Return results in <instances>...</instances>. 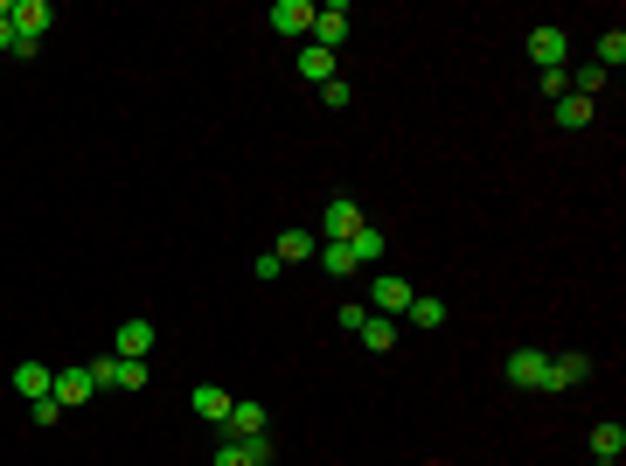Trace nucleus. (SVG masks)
I'll return each instance as SVG.
<instances>
[{"label":"nucleus","mask_w":626,"mask_h":466,"mask_svg":"<svg viewBox=\"0 0 626 466\" xmlns=\"http://www.w3.org/2000/svg\"><path fill=\"white\" fill-rule=\"evenodd\" d=\"M0 49H14V0H0Z\"/></svg>","instance_id":"c756f323"},{"label":"nucleus","mask_w":626,"mask_h":466,"mask_svg":"<svg viewBox=\"0 0 626 466\" xmlns=\"http://www.w3.org/2000/svg\"><path fill=\"white\" fill-rule=\"evenodd\" d=\"M49 390H56V369H49V362H14V397L42 404Z\"/></svg>","instance_id":"423d86ee"},{"label":"nucleus","mask_w":626,"mask_h":466,"mask_svg":"<svg viewBox=\"0 0 626 466\" xmlns=\"http://www.w3.org/2000/svg\"><path fill=\"white\" fill-rule=\"evenodd\" d=\"M564 77H571V98H599V91L613 84V77H606L599 63H585V70H564Z\"/></svg>","instance_id":"a211bd4d"},{"label":"nucleus","mask_w":626,"mask_h":466,"mask_svg":"<svg viewBox=\"0 0 626 466\" xmlns=\"http://www.w3.org/2000/svg\"><path fill=\"white\" fill-rule=\"evenodd\" d=\"M543 369H550V355H543V348H515V355L501 362V376H508L515 390H543Z\"/></svg>","instance_id":"7ed1b4c3"},{"label":"nucleus","mask_w":626,"mask_h":466,"mask_svg":"<svg viewBox=\"0 0 626 466\" xmlns=\"http://www.w3.org/2000/svg\"><path fill=\"white\" fill-rule=\"evenodd\" d=\"M411 300H418V293H411V279H397V272H383V279L369 286V307L383 313V320H397V313H411Z\"/></svg>","instance_id":"f03ea898"},{"label":"nucleus","mask_w":626,"mask_h":466,"mask_svg":"<svg viewBox=\"0 0 626 466\" xmlns=\"http://www.w3.org/2000/svg\"><path fill=\"white\" fill-rule=\"evenodd\" d=\"M91 397H98L91 369H84V362H63V369H56V404H63V411H77V404H91Z\"/></svg>","instance_id":"20e7f679"},{"label":"nucleus","mask_w":626,"mask_h":466,"mask_svg":"<svg viewBox=\"0 0 626 466\" xmlns=\"http://www.w3.org/2000/svg\"><path fill=\"white\" fill-rule=\"evenodd\" d=\"M557 126H592V98H557Z\"/></svg>","instance_id":"412c9836"},{"label":"nucleus","mask_w":626,"mask_h":466,"mask_svg":"<svg viewBox=\"0 0 626 466\" xmlns=\"http://www.w3.org/2000/svg\"><path fill=\"white\" fill-rule=\"evenodd\" d=\"M112 348H119L126 362H147V355H154V320H126V327L112 334Z\"/></svg>","instance_id":"9b49d317"},{"label":"nucleus","mask_w":626,"mask_h":466,"mask_svg":"<svg viewBox=\"0 0 626 466\" xmlns=\"http://www.w3.org/2000/svg\"><path fill=\"white\" fill-rule=\"evenodd\" d=\"M216 466H251V446H244V439H223V446H216Z\"/></svg>","instance_id":"a878e982"},{"label":"nucleus","mask_w":626,"mask_h":466,"mask_svg":"<svg viewBox=\"0 0 626 466\" xmlns=\"http://www.w3.org/2000/svg\"><path fill=\"white\" fill-rule=\"evenodd\" d=\"M564 49H571V42H564V28H536V35H529L536 70H564Z\"/></svg>","instance_id":"f8f14e48"},{"label":"nucleus","mask_w":626,"mask_h":466,"mask_svg":"<svg viewBox=\"0 0 626 466\" xmlns=\"http://www.w3.org/2000/svg\"><path fill=\"white\" fill-rule=\"evenodd\" d=\"M307 42H320V49H341V42H348V7H341V0H334V7H313Z\"/></svg>","instance_id":"6e6552de"},{"label":"nucleus","mask_w":626,"mask_h":466,"mask_svg":"<svg viewBox=\"0 0 626 466\" xmlns=\"http://www.w3.org/2000/svg\"><path fill=\"white\" fill-rule=\"evenodd\" d=\"M348 98H355V91H348L341 77H327V84H320V105H327V112H348Z\"/></svg>","instance_id":"393cba45"},{"label":"nucleus","mask_w":626,"mask_h":466,"mask_svg":"<svg viewBox=\"0 0 626 466\" xmlns=\"http://www.w3.org/2000/svg\"><path fill=\"white\" fill-rule=\"evenodd\" d=\"M599 466H620V460H599Z\"/></svg>","instance_id":"7c9ffc66"},{"label":"nucleus","mask_w":626,"mask_h":466,"mask_svg":"<svg viewBox=\"0 0 626 466\" xmlns=\"http://www.w3.org/2000/svg\"><path fill=\"white\" fill-rule=\"evenodd\" d=\"M28 418H35V425H56V418H63V404H56V390H49L42 404H28Z\"/></svg>","instance_id":"cd10ccee"},{"label":"nucleus","mask_w":626,"mask_h":466,"mask_svg":"<svg viewBox=\"0 0 626 466\" xmlns=\"http://www.w3.org/2000/svg\"><path fill=\"white\" fill-rule=\"evenodd\" d=\"M362 348H376V355H390V348H397V320H383V313H369V320H362Z\"/></svg>","instance_id":"dca6fc26"},{"label":"nucleus","mask_w":626,"mask_h":466,"mask_svg":"<svg viewBox=\"0 0 626 466\" xmlns=\"http://www.w3.org/2000/svg\"><path fill=\"white\" fill-rule=\"evenodd\" d=\"M258 432H265V404L258 397H237L230 418H223V439H258Z\"/></svg>","instance_id":"0eeeda50"},{"label":"nucleus","mask_w":626,"mask_h":466,"mask_svg":"<svg viewBox=\"0 0 626 466\" xmlns=\"http://www.w3.org/2000/svg\"><path fill=\"white\" fill-rule=\"evenodd\" d=\"M362 223H369V216H362L348 195H334V202H327V216H320V244H348Z\"/></svg>","instance_id":"f257e3e1"},{"label":"nucleus","mask_w":626,"mask_h":466,"mask_svg":"<svg viewBox=\"0 0 626 466\" xmlns=\"http://www.w3.org/2000/svg\"><path fill=\"white\" fill-rule=\"evenodd\" d=\"M362 320H369V307H362V300H348V307H341V327H348V334H362Z\"/></svg>","instance_id":"c85d7f7f"},{"label":"nucleus","mask_w":626,"mask_h":466,"mask_svg":"<svg viewBox=\"0 0 626 466\" xmlns=\"http://www.w3.org/2000/svg\"><path fill=\"white\" fill-rule=\"evenodd\" d=\"M313 251H320V237H307V230H286V237H279V265H300Z\"/></svg>","instance_id":"6ab92c4d"},{"label":"nucleus","mask_w":626,"mask_h":466,"mask_svg":"<svg viewBox=\"0 0 626 466\" xmlns=\"http://www.w3.org/2000/svg\"><path fill=\"white\" fill-rule=\"evenodd\" d=\"M188 404H195V418H209V425H223V418H230V404H237V397H223V390H216V383H195V397H188Z\"/></svg>","instance_id":"ddd939ff"},{"label":"nucleus","mask_w":626,"mask_h":466,"mask_svg":"<svg viewBox=\"0 0 626 466\" xmlns=\"http://www.w3.org/2000/svg\"><path fill=\"white\" fill-rule=\"evenodd\" d=\"M536 84H543V98H550V105H557V98H564V91H571V77H564V70H543V77H536Z\"/></svg>","instance_id":"bb28decb"},{"label":"nucleus","mask_w":626,"mask_h":466,"mask_svg":"<svg viewBox=\"0 0 626 466\" xmlns=\"http://www.w3.org/2000/svg\"><path fill=\"white\" fill-rule=\"evenodd\" d=\"M140 383H147V362H126V355H119V362H112V390H140Z\"/></svg>","instance_id":"5701e85b"},{"label":"nucleus","mask_w":626,"mask_h":466,"mask_svg":"<svg viewBox=\"0 0 626 466\" xmlns=\"http://www.w3.org/2000/svg\"><path fill=\"white\" fill-rule=\"evenodd\" d=\"M293 63H300V77H313V84H327V77H334V49H320V42H300V56H293Z\"/></svg>","instance_id":"4468645a"},{"label":"nucleus","mask_w":626,"mask_h":466,"mask_svg":"<svg viewBox=\"0 0 626 466\" xmlns=\"http://www.w3.org/2000/svg\"><path fill=\"white\" fill-rule=\"evenodd\" d=\"M592 453H599V460H620V453H626V432H620V418L592 425Z\"/></svg>","instance_id":"f3484780"},{"label":"nucleus","mask_w":626,"mask_h":466,"mask_svg":"<svg viewBox=\"0 0 626 466\" xmlns=\"http://www.w3.org/2000/svg\"><path fill=\"white\" fill-rule=\"evenodd\" d=\"M411 320H418V327H446V300H425V293H418V300H411Z\"/></svg>","instance_id":"b1692460"},{"label":"nucleus","mask_w":626,"mask_h":466,"mask_svg":"<svg viewBox=\"0 0 626 466\" xmlns=\"http://www.w3.org/2000/svg\"><path fill=\"white\" fill-rule=\"evenodd\" d=\"M348 251H355V265H376V258H383V251H390V237H383V230H376V223H362V230H355V237H348Z\"/></svg>","instance_id":"2eb2a0df"},{"label":"nucleus","mask_w":626,"mask_h":466,"mask_svg":"<svg viewBox=\"0 0 626 466\" xmlns=\"http://www.w3.org/2000/svg\"><path fill=\"white\" fill-rule=\"evenodd\" d=\"M49 21H56V14H49V0H14V35H21V42H42V35H49Z\"/></svg>","instance_id":"9d476101"},{"label":"nucleus","mask_w":626,"mask_h":466,"mask_svg":"<svg viewBox=\"0 0 626 466\" xmlns=\"http://www.w3.org/2000/svg\"><path fill=\"white\" fill-rule=\"evenodd\" d=\"M272 28H279V35H293V42H300V35H313V0H272Z\"/></svg>","instance_id":"1a4fd4ad"},{"label":"nucleus","mask_w":626,"mask_h":466,"mask_svg":"<svg viewBox=\"0 0 626 466\" xmlns=\"http://www.w3.org/2000/svg\"><path fill=\"white\" fill-rule=\"evenodd\" d=\"M313 258H320V265H327L334 279H348V272H355V251H348V244H320Z\"/></svg>","instance_id":"4be33fe9"},{"label":"nucleus","mask_w":626,"mask_h":466,"mask_svg":"<svg viewBox=\"0 0 626 466\" xmlns=\"http://www.w3.org/2000/svg\"><path fill=\"white\" fill-rule=\"evenodd\" d=\"M592 376V355H550V369H543V390H578Z\"/></svg>","instance_id":"39448f33"},{"label":"nucleus","mask_w":626,"mask_h":466,"mask_svg":"<svg viewBox=\"0 0 626 466\" xmlns=\"http://www.w3.org/2000/svg\"><path fill=\"white\" fill-rule=\"evenodd\" d=\"M620 63H626V35H620V28H606V35H599V70L613 77Z\"/></svg>","instance_id":"aec40b11"}]
</instances>
